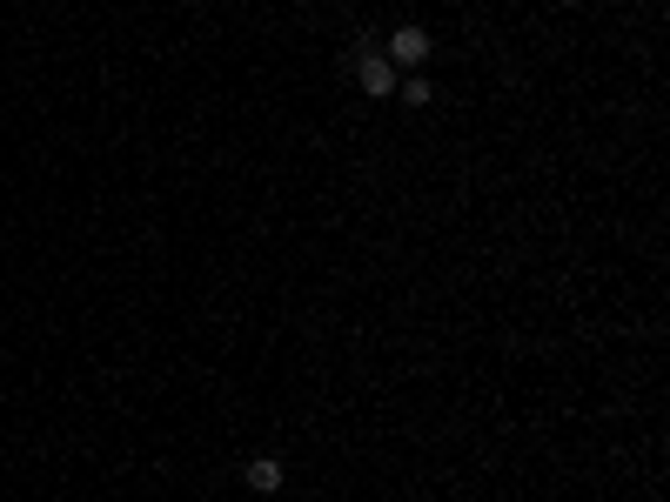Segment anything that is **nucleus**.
I'll return each instance as SVG.
<instances>
[{
  "label": "nucleus",
  "instance_id": "f257e3e1",
  "mask_svg": "<svg viewBox=\"0 0 670 502\" xmlns=\"http://www.w3.org/2000/svg\"><path fill=\"white\" fill-rule=\"evenodd\" d=\"M423 61H429V34H423V27L389 34V67H423Z\"/></svg>",
  "mask_w": 670,
  "mask_h": 502
},
{
  "label": "nucleus",
  "instance_id": "f03ea898",
  "mask_svg": "<svg viewBox=\"0 0 670 502\" xmlns=\"http://www.w3.org/2000/svg\"><path fill=\"white\" fill-rule=\"evenodd\" d=\"M356 74H362V88H369V94H396V67L382 61V54H362Z\"/></svg>",
  "mask_w": 670,
  "mask_h": 502
},
{
  "label": "nucleus",
  "instance_id": "7ed1b4c3",
  "mask_svg": "<svg viewBox=\"0 0 670 502\" xmlns=\"http://www.w3.org/2000/svg\"><path fill=\"white\" fill-rule=\"evenodd\" d=\"M242 476H248V489H262L268 496V489H282V462H248Z\"/></svg>",
  "mask_w": 670,
  "mask_h": 502
}]
</instances>
